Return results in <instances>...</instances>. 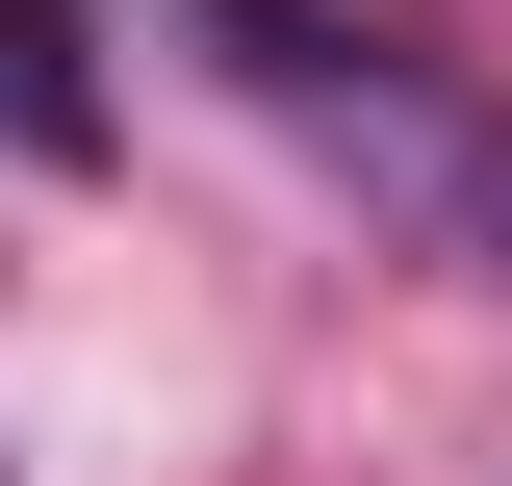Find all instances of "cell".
Here are the masks:
<instances>
[{
  "label": "cell",
  "instance_id": "cell-1",
  "mask_svg": "<svg viewBox=\"0 0 512 486\" xmlns=\"http://www.w3.org/2000/svg\"><path fill=\"white\" fill-rule=\"evenodd\" d=\"M0 154H103V77H77V0H0Z\"/></svg>",
  "mask_w": 512,
  "mask_h": 486
}]
</instances>
